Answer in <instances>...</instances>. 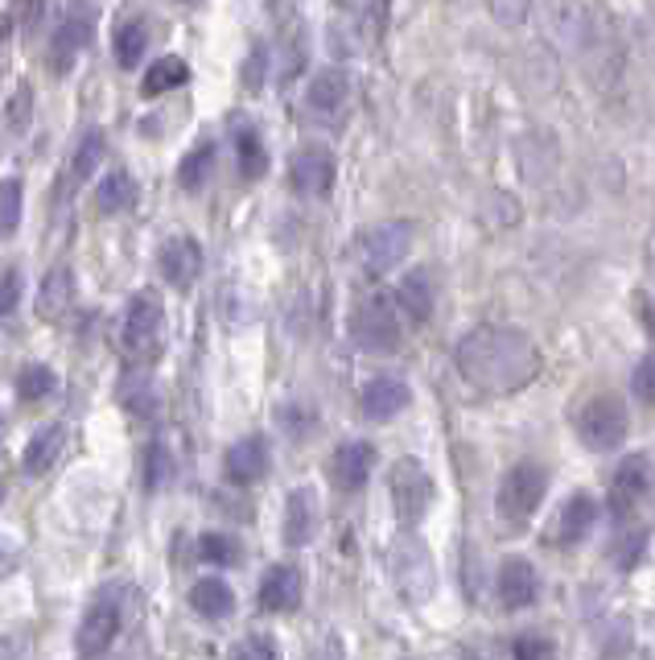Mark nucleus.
<instances>
[{"mask_svg": "<svg viewBox=\"0 0 655 660\" xmlns=\"http://www.w3.org/2000/svg\"><path fill=\"white\" fill-rule=\"evenodd\" d=\"M594 520H598V500L578 491V495H569L565 508L557 512V532H553V537H557L561 545H573V541H581V537L594 528Z\"/></svg>", "mask_w": 655, "mask_h": 660, "instance_id": "obj_23", "label": "nucleus"}, {"mask_svg": "<svg viewBox=\"0 0 655 660\" xmlns=\"http://www.w3.org/2000/svg\"><path fill=\"white\" fill-rule=\"evenodd\" d=\"M647 553V528H622L615 541H610V562L618 569H635Z\"/></svg>", "mask_w": 655, "mask_h": 660, "instance_id": "obj_33", "label": "nucleus"}, {"mask_svg": "<svg viewBox=\"0 0 655 660\" xmlns=\"http://www.w3.org/2000/svg\"><path fill=\"white\" fill-rule=\"evenodd\" d=\"M173 475H178V467H173V451H169L166 442H149L145 446V467H141V479H145V491H166L169 483H173Z\"/></svg>", "mask_w": 655, "mask_h": 660, "instance_id": "obj_29", "label": "nucleus"}, {"mask_svg": "<svg viewBox=\"0 0 655 660\" xmlns=\"http://www.w3.org/2000/svg\"><path fill=\"white\" fill-rule=\"evenodd\" d=\"M120 405L129 409L132 417H153L157 409V396H153V380L141 372V368H132L129 376L120 380Z\"/></svg>", "mask_w": 655, "mask_h": 660, "instance_id": "obj_30", "label": "nucleus"}, {"mask_svg": "<svg viewBox=\"0 0 655 660\" xmlns=\"http://www.w3.org/2000/svg\"><path fill=\"white\" fill-rule=\"evenodd\" d=\"M157 264H161V277H166L173 289H186V285L198 277V268H203V248H198V240H190V236H173V240L161 244Z\"/></svg>", "mask_w": 655, "mask_h": 660, "instance_id": "obj_17", "label": "nucleus"}, {"mask_svg": "<svg viewBox=\"0 0 655 660\" xmlns=\"http://www.w3.org/2000/svg\"><path fill=\"white\" fill-rule=\"evenodd\" d=\"M21 305V273L17 268H4V277H0V314L9 319V314H17Z\"/></svg>", "mask_w": 655, "mask_h": 660, "instance_id": "obj_41", "label": "nucleus"}, {"mask_svg": "<svg viewBox=\"0 0 655 660\" xmlns=\"http://www.w3.org/2000/svg\"><path fill=\"white\" fill-rule=\"evenodd\" d=\"M289 187L298 190L301 199H326L335 187V157L322 145H305L293 153V166H289Z\"/></svg>", "mask_w": 655, "mask_h": 660, "instance_id": "obj_10", "label": "nucleus"}, {"mask_svg": "<svg viewBox=\"0 0 655 660\" xmlns=\"http://www.w3.org/2000/svg\"><path fill=\"white\" fill-rule=\"evenodd\" d=\"M92 34H95V17L87 9H75L66 17L58 21V29L50 34V71L54 75H66L75 67V58L92 46Z\"/></svg>", "mask_w": 655, "mask_h": 660, "instance_id": "obj_9", "label": "nucleus"}, {"mask_svg": "<svg viewBox=\"0 0 655 660\" xmlns=\"http://www.w3.org/2000/svg\"><path fill=\"white\" fill-rule=\"evenodd\" d=\"M190 79L182 58H157L153 67H145V95H166L173 87H182Z\"/></svg>", "mask_w": 655, "mask_h": 660, "instance_id": "obj_31", "label": "nucleus"}, {"mask_svg": "<svg viewBox=\"0 0 655 660\" xmlns=\"http://www.w3.org/2000/svg\"><path fill=\"white\" fill-rule=\"evenodd\" d=\"M264 471H268V442L260 434L252 437H240L223 458V475L235 483V488H252L260 483Z\"/></svg>", "mask_w": 655, "mask_h": 660, "instance_id": "obj_15", "label": "nucleus"}, {"mask_svg": "<svg viewBox=\"0 0 655 660\" xmlns=\"http://www.w3.org/2000/svg\"><path fill=\"white\" fill-rule=\"evenodd\" d=\"M104 157H108V141H104V132L99 129H92L75 145V157H71V173H75V182L92 178V173L104 166Z\"/></svg>", "mask_w": 655, "mask_h": 660, "instance_id": "obj_32", "label": "nucleus"}, {"mask_svg": "<svg viewBox=\"0 0 655 660\" xmlns=\"http://www.w3.org/2000/svg\"><path fill=\"white\" fill-rule=\"evenodd\" d=\"M453 660H478V657H474V652H458Z\"/></svg>", "mask_w": 655, "mask_h": 660, "instance_id": "obj_49", "label": "nucleus"}, {"mask_svg": "<svg viewBox=\"0 0 655 660\" xmlns=\"http://www.w3.org/2000/svg\"><path fill=\"white\" fill-rule=\"evenodd\" d=\"M388 569H392V583L400 590L404 603H429L433 590H437V566H433L429 545L416 537V532H400L388 549Z\"/></svg>", "mask_w": 655, "mask_h": 660, "instance_id": "obj_2", "label": "nucleus"}, {"mask_svg": "<svg viewBox=\"0 0 655 660\" xmlns=\"http://www.w3.org/2000/svg\"><path fill=\"white\" fill-rule=\"evenodd\" d=\"M541 595V578H536V566L527 557H507L499 566V599L504 607H532Z\"/></svg>", "mask_w": 655, "mask_h": 660, "instance_id": "obj_19", "label": "nucleus"}, {"mask_svg": "<svg viewBox=\"0 0 655 660\" xmlns=\"http://www.w3.org/2000/svg\"><path fill=\"white\" fill-rule=\"evenodd\" d=\"M190 607L198 615H206V620H223L235 607V595H231V586L223 578H203V583L190 586Z\"/></svg>", "mask_w": 655, "mask_h": 660, "instance_id": "obj_26", "label": "nucleus"}, {"mask_svg": "<svg viewBox=\"0 0 655 660\" xmlns=\"http://www.w3.org/2000/svg\"><path fill=\"white\" fill-rule=\"evenodd\" d=\"M351 339L372 351V356H388L400 347V305L392 293H372L355 305L351 314Z\"/></svg>", "mask_w": 655, "mask_h": 660, "instance_id": "obj_4", "label": "nucleus"}, {"mask_svg": "<svg viewBox=\"0 0 655 660\" xmlns=\"http://www.w3.org/2000/svg\"><path fill=\"white\" fill-rule=\"evenodd\" d=\"M264 50H252V58H247V71H244V83L247 87H260V79H264Z\"/></svg>", "mask_w": 655, "mask_h": 660, "instance_id": "obj_46", "label": "nucleus"}, {"mask_svg": "<svg viewBox=\"0 0 655 660\" xmlns=\"http://www.w3.org/2000/svg\"><path fill=\"white\" fill-rule=\"evenodd\" d=\"M511 660H548V640H541V636L511 640Z\"/></svg>", "mask_w": 655, "mask_h": 660, "instance_id": "obj_43", "label": "nucleus"}, {"mask_svg": "<svg viewBox=\"0 0 655 660\" xmlns=\"http://www.w3.org/2000/svg\"><path fill=\"white\" fill-rule=\"evenodd\" d=\"M227 660H277V644L272 636H244L227 652Z\"/></svg>", "mask_w": 655, "mask_h": 660, "instance_id": "obj_40", "label": "nucleus"}, {"mask_svg": "<svg viewBox=\"0 0 655 660\" xmlns=\"http://www.w3.org/2000/svg\"><path fill=\"white\" fill-rule=\"evenodd\" d=\"M235 157H240V170H244V178H260L264 166H268V157H264V145L260 136H256V129H240L235 132Z\"/></svg>", "mask_w": 655, "mask_h": 660, "instance_id": "obj_35", "label": "nucleus"}, {"mask_svg": "<svg viewBox=\"0 0 655 660\" xmlns=\"http://www.w3.org/2000/svg\"><path fill=\"white\" fill-rule=\"evenodd\" d=\"M490 13L504 21V25H520V21H527V13H532V9H527V4H520V0H515V4H511V0H495V4H490Z\"/></svg>", "mask_w": 655, "mask_h": 660, "instance_id": "obj_44", "label": "nucleus"}, {"mask_svg": "<svg viewBox=\"0 0 655 660\" xmlns=\"http://www.w3.org/2000/svg\"><path fill=\"white\" fill-rule=\"evenodd\" d=\"M544 34L561 41V46H585L594 34V9L585 4H544Z\"/></svg>", "mask_w": 655, "mask_h": 660, "instance_id": "obj_16", "label": "nucleus"}, {"mask_svg": "<svg viewBox=\"0 0 655 660\" xmlns=\"http://www.w3.org/2000/svg\"><path fill=\"white\" fill-rule=\"evenodd\" d=\"M75 302V273L66 264H54L46 277H41L38 289V319L46 322H62V314Z\"/></svg>", "mask_w": 655, "mask_h": 660, "instance_id": "obj_21", "label": "nucleus"}, {"mask_svg": "<svg viewBox=\"0 0 655 660\" xmlns=\"http://www.w3.org/2000/svg\"><path fill=\"white\" fill-rule=\"evenodd\" d=\"M62 446H66V430L62 425H46L38 434L29 437V446L21 454V467L25 475H46L62 458Z\"/></svg>", "mask_w": 655, "mask_h": 660, "instance_id": "obj_24", "label": "nucleus"}, {"mask_svg": "<svg viewBox=\"0 0 655 660\" xmlns=\"http://www.w3.org/2000/svg\"><path fill=\"white\" fill-rule=\"evenodd\" d=\"M301 603V569L298 566H272L260 583V607L264 611H293Z\"/></svg>", "mask_w": 655, "mask_h": 660, "instance_id": "obj_22", "label": "nucleus"}, {"mask_svg": "<svg viewBox=\"0 0 655 660\" xmlns=\"http://www.w3.org/2000/svg\"><path fill=\"white\" fill-rule=\"evenodd\" d=\"M409 248H412V224L392 219V224L367 227V231L359 236L355 261L367 277H384V273H392L396 264L409 256Z\"/></svg>", "mask_w": 655, "mask_h": 660, "instance_id": "obj_7", "label": "nucleus"}, {"mask_svg": "<svg viewBox=\"0 0 655 660\" xmlns=\"http://www.w3.org/2000/svg\"><path fill=\"white\" fill-rule=\"evenodd\" d=\"M120 636V603L116 599H99L95 607H87V615L78 623L75 632V648L78 657H99V652H108Z\"/></svg>", "mask_w": 655, "mask_h": 660, "instance_id": "obj_11", "label": "nucleus"}, {"mask_svg": "<svg viewBox=\"0 0 655 660\" xmlns=\"http://www.w3.org/2000/svg\"><path fill=\"white\" fill-rule=\"evenodd\" d=\"M210 161H215V149H210V145L190 149L186 157H182V166H178V182L186 190H198L206 182V173H210Z\"/></svg>", "mask_w": 655, "mask_h": 660, "instance_id": "obj_37", "label": "nucleus"}, {"mask_svg": "<svg viewBox=\"0 0 655 660\" xmlns=\"http://www.w3.org/2000/svg\"><path fill=\"white\" fill-rule=\"evenodd\" d=\"M29 116H34V87L21 83L17 92H13V99L4 104V129L13 132V136H21V132L29 129Z\"/></svg>", "mask_w": 655, "mask_h": 660, "instance_id": "obj_38", "label": "nucleus"}, {"mask_svg": "<svg viewBox=\"0 0 655 660\" xmlns=\"http://www.w3.org/2000/svg\"><path fill=\"white\" fill-rule=\"evenodd\" d=\"M453 363L470 388L487 396H511L541 376V351L515 326H474L458 343Z\"/></svg>", "mask_w": 655, "mask_h": 660, "instance_id": "obj_1", "label": "nucleus"}, {"mask_svg": "<svg viewBox=\"0 0 655 660\" xmlns=\"http://www.w3.org/2000/svg\"><path fill=\"white\" fill-rule=\"evenodd\" d=\"M318 495L310 488H298L289 491V500H284V545H310L314 541V532H318Z\"/></svg>", "mask_w": 655, "mask_h": 660, "instance_id": "obj_18", "label": "nucleus"}, {"mask_svg": "<svg viewBox=\"0 0 655 660\" xmlns=\"http://www.w3.org/2000/svg\"><path fill=\"white\" fill-rule=\"evenodd\" d=\"M21 182L17 178H4L0 182V236H13L21 227Z\"/></svg>", "mask_w": 655, "mask_h": 660, "instance_id": "obj_39", "label": "nucleus"}, {"mask_svg": "<svg viewBox=\"0 0 655 660\" xmlns=\"http://www.w3.org/2000/svg\"><path fill=\"white\" fill-rule=\"evenodd\" d=\"M392 298L412 322H425L433 314V277L425 268H416V273H409V277L400 281V289H396Z\"/></svg>", "mask_w": 655, "mask_h": 660, "instance_id": "obj_25", "label": "nucleus"}, {"mask_svg": "<svg viewBox=\"0 0 655 660\" xmlns=\"http://www.w3.org/2000/svg\"><path fill=\"white\" fill-rule=\"evenodd\" d=\"M631 388H635L639 400L655 405V356H647V359H643V363L635 368V376H631Z\"/></svg>", "mask_w": 655, "mask_h": 660, "instance_id": "obj_42", "label": "nucleus"}, {"mask_svg": "<svg viewBox=\"0 0 655 660\" xmlns=\"http://www.w3.org/2000/svg\"><path fill=\"white\" fill-rule=\"evenodd\" d=\"M347 99H351V75L342 67H326L305 87V108L322 116V120H338L342 108H347Z\"/></svg>", "mask_w": 655, "mask_h": 660, "instance_id": "obj_13", "label": "nucleus"}, {"mask_svg": "<svg viewBox=\"0 0 655 660\" xmlns=\"http://www.w3.org/2000/svg\"><path fill=\"white\" fill-rule=\"evenodd\" d=\"M132 203H136V178L129 170H108V178L95 190V207L104 211V215H120Z\"/></svg>", "mask_w": 655, "mask_h": 660, "instance_id": "obj_27", "label": "nucleus"}, {"mask_svg": "<svg viewBox=\"0 0 655 660\" xmlns=\"http://www.w3.org/2000/svg\"><path fill=\"white\" fill-rule=\"evenodd\" d=\"M17 545H13V541H4V537H0V583H4V578H9V574H13V569H17Z\"/></svg>", "mask_w": 655, "mask_h": 660, "instance_id": "obj_45", "label": "nucleus"}, {"mask_svg": "<svg viewBox=\"0 0 655 660\" xmlns=\"http://www.w3.org/2000/svg\"><path fill=\"white\" fill-rule=\"evenodd\" d=\"M112 50H116V62H120L124 71H136L145 50H149V25H145V21H124V25L116 29Z\"/></svg>", "mask_w": 655, "mask_h": 660, "instance_id": "obj_28", "label": "nucleus"}, {"mask_svg": "<svg viewBox=\"0 0 655 660\" xmlns=\"http://www.w3.org/2000/svg\"><path fill=\"white\" fill-rule=\"evenodd\" d=\"M54 388H58V376H54V368H46V363H25L17 372L21 400H41V396H50Z\"/></svg>", "mask_w": 655, "mask_h": 660, "instance_id": "obj_34", "label": "nucleus"}, {"mask_svg": "<svg viewBox=\"0 0 655 660\" xmlns=\"http://www.w3.org/2000/svg\"><path fill=\"white\" fill-rule=\"evenodd\" d=\"M198 557L210 562V566H240V545L227 532H206L198 541Z\"/></svg>", "mask_w": 655, "mask_h": 660, "instance_id": "obj_36", "label": "nucleus"}, {"mask_svg": "<svg viewBox=\"0 0 655 660\" xmlns=\"http://www.w3.org/2000/svg\"><path fill=\"white\" fill-rule=\"evenodd\" d=\"M375 467V446L372 442H342L330 458V479L338 491H363L372 479Z\"/></svg>", "mask_w": 655, "mask_h": 660, "instance_id": "obj_14", "label": "nucleus"}, {"mask_svg": "<svg viewBox=\"0 0 655 660\" xmlns=\"http://www.w3.org/2000/svg\"><path fill=\"white\" fill-rule=\"evenodd\" d=\"M544 491H548V471H544L541 463H515L504 475V483H499L495 508H499V516H504L507 525H527L532 512L544 504Z\"/></svg>", "mask_w": 655, "mask_h": 660, "instance_id": "obj_6", "label": "nucleus"}, {"mask_svg": "<svg viewBox=\"0 0 655 660\" xmlns=\"http://www.w3.org/2000/svg\"><path fill=\"white\" fill-rule=\"evenodd\" d=\"M627 430H631V413H627V405H622L618 396L602 393L581 405V413H578L581 446H590V451H598V454L618 451Z\"/></svg>", "mask_w": 655, "mask_h": 660, "instance_id": "obj_5", "label": "nucleus"}, {"mask_svg": "<svg viewBox=\"0 0 655 660\" xmlns=\"http://www.w3.org/2000/svg\"><path fill=\"white\" fill-rule=\"evenodd\" d=\"M161 335H166V305L153 289L132 293V302L124 305V319H120V347L124 356L136 363H149L161 351Z\"/></svg>", "mask_w": 655, "mask_h": 660, "instance_id": "obj_3", "label": "nucleus"}, {"mask_svg": "<svg viewBox=\"0 0 655 660\" xmlns=\"http://www.w3.org/2000/svg\"><path fill=\"white\" fill-rule=\"evenodd\" d=\"M647 488H652V458L647 454L622 458L615 471V483H610V512L615 516H631L639 500L647 495Z\"/></svg>", "mask_w": 655, "mask_h": 660, "instance_id": "obj_12", "label": "nucleus"}, {"mask_svg": "<svg viewBox=\"0 0 655 660\" xmlns=\"http://www.w3.org/2000/svg\"><path fill=\"white\" fill-rule=\"evenodd\" d=\"M314 660H342L338 640H322V652H314Z\"/></svg>", "mask_w": 655, "mask_h": 660, "instance_id": "obj_47", "label": "nucleus"}, {"mask_svg": "<svg viewBox=\"0 0 655 660\" xmlns=\"http://www.w3.org/2000/svg\"><path fill=\"white\" fill-rule=\"evenodd\" d=\"M359 405H363V417H372V421H392L400 409H409V384L396 376H375L363 388Z\"/></svg>", "mask_w": 655, "mask_h": 660, "instance_id": "obj_20", "label": "nucleus"}, {"mask_svg": "<svg viewBox=\"0 0 655 660\" xmlns=\"http://www.w3.org/2000/svg\"><path fill=\"white\" fill-rule=\"evenodd\" d=\"M0 500H4V451H0Z\"/></svg>", "mask_w": 655, "mask_h": 660, "instance_id": "obj_48", "label": "nucleus"}, {"mask_svg": "<svg viewBox=\"0 0 655 660\" xmlns=\"http://www.w3.org/2000/svg\"><path fill=\"white\" fill-rule=\"evenodd\" d=\"M0 46H4V34H0Z\"/></svg>", "mask_w": 655, "mask_h": 660, "instance_id": "obj_50", "label": "nucleus"}, {"mask_svg": "<svg viewBox=\"0 0 655 660\" xmlns=\"http://www.w3.org/2000/svg\"><path fill=\"white\" fill-rule=\"evenodd\" d=\"M388 488H392V508L404 525H416L425 512L433 508V475L425 471L421 458H400L392 471H388Z\"/></svg>", "mask_w": 655, "mask_h": 660, "instance_id": "obj_8", "label": "nucleus"}]
</instances>
